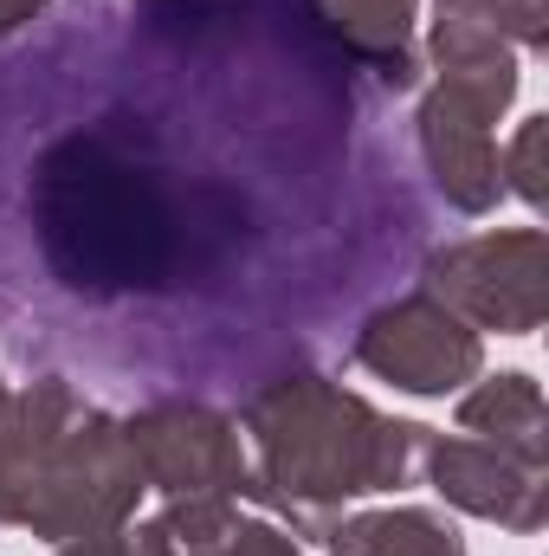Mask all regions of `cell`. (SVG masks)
I'll list each match as a JSON object with an SVG mask.
<instances>
[{
    "label": "cell",
    "instance_id": "cell-14",
    "mask_svg": "<svg viewBox=\"0 0 549 556\" xmlns=\"http://www.w3.org/2000/svg\"><path fill=\"white\" fill-rule=\"evenodd\" d=\"M498 175H505V194H518L524 207H544L549 201V117H524L518 137L498 149Z\"/></svg>",
    "mask_w": 549,
    "mask_h": 556
},
{
    "label": "cell",
    "instance_id": "cell-4",
    "mask_svg": "<svg viewBox=\"0 0 549 556\" xmlns=\"http://www.w3.org/2000/svg\"><path fill=\"white\" fill-rule=\"evenodd\" d=\"M420 291H433L446 311H459L478 337H531L549 317V233L544 227H498L465 233L426 253Z\"/></svg>",
    "mask_w": 549,
    "mask_h": 556
},
{
    "label": "cell",
    "instance_id": "cell-1",
    "mask_svg": "<svg viewBox=\"0 0 549 556\" xmlns=\"http://www.w3.org/2000/svg\"><path fill=\"white\" fill-rule=\"evenodd\" d=\"M142 59L137 98H104L91 117L7 124L33 149L7 181V233L20 240V273L39 278L46 311L117 317L181 304L214 311L266 273V181L284 162L240 168L214 137L188 149V124L155 117L168 65V7L137 0ZM39 311V317H46Z\"/></svg>",
    "mask_w": 549,
    "mask_h": 556
},
{
    "label": "cell",
    "instance_id": "cell-18",
    "mask_svg": "<svg viewBox=\"0 0 549 556\" xmlns=\"http://www.w3.org/2000/svg\"><path fill=\"white\" fill-rule=\"evenodd\" d=\"M39 13H46V0H0V39L20 33V26H33Z\"/></svg>",
    "mask_w": 549,
    "mask_h": 556
},
{
    "label": "cell",
    "instance_id": "cell-3",
    "mask_svg": "<svg viewBox=\"0 0 549 556\" xmlns=\"http://www.w3.org/2000/svg\"><path fill=\"white\" fill-rule=\"evenodd\" d=\"M142 492L124 415L98 408L65 376H39L26 389L0 382V525L72 544L130 525Z\"/></svg>",
    "mask_w": 549,
    "mask_h": 556
},
{
    "label": "cell",
    "instance_id": "cell-8",
    "mask_svg": "<svg viewBox=\"0 0 549 556\" xmlns=\"http://www.w3.org/2000/svg\"><path fill=\"white\" fill-rule=\"evenodd\" d=\"M413 149H420V168L433 181V194L478 220L505 201V175H498V137H491V117L472 111L465 98H452L446 85H433L413 111Z\"/></svg>",
    "mask_w": 549,
    "mask_h": 556
},
{
    "label": "cell",
    "instance_id": "cell-15",
    "mask_svg": "<svg viewBox=\"0 0 549 556\" xmlns=\"http://www.w3.org/2000/svg\"><path fill=\"white\" fill-rule=\"evenodd\" d=\"M478 20H491L518 52H549V0H459Z\"/></svg>",
    "mask_w": 549,
    "mask_h": 556
},
{
    "label": "cell",
    "instance_id": "cell-11",
    "mask_svg": "<svg viewBox=\"0 0 549 556\" xmlns=\"http://www.w3.org/2000/svg\"><path fill=\"white\" fill-rule=\"evenodd\" d=\"M459 433L491 440V446H505L518 459L549 466V402H544V389H537V376H524V369L485 376L459 402Z\"/></svg>",
    "mask_w": 549,
    "mask_h": 556
},
{
    "label": "cell",
    "instance_id": "cell-7",
    "mask_svg": "<svg viewBox=\"0 0 549 556\" xmlns=\"http://www.w3.org/2000/svg\"><path fill=\"white\" fill-rule=\"evenodd\" d=\"M420 472L426 485L465 511V518H485V525H505L518 538L544 531L549 525V466L537 459H518L491 440H472V433H426V453H420Z\"/></svg>",
    "mask_w": 549,
    "mask_h": 556
},
{
    "label": "cell",
    "instance_id": "cell-5",
    "mask_svg": "<svg viewBox=\"0 0 549 556\" xmlns=\"http://www.w3.org/2000/svg\"><path fill=\"white\" fill-rule=\"evenodd\" d=\"M349 363L369 369L375 382L408 389V395H459L485 369V337L459 311H446L433 291L413 285L356 324Z\"/></svg>",
    "mask_w": 549,
    "mask_h": 556
},
{
    "label": "cell",
    "instance_id": "cell-9",
    "mask_svg": "<svg viewBox=\"0 0 549 556\" xmlns=\"http://www.w3.org/2000/svg\"><path fill=\"white\" fill-rule=\"evenodd\" d=\"M420 59L433 65V78L452 91V98H465L472 111H485L491 124L518 104V85H524V52L491 26V20H478L472 7H459V0H433V26H426V46H420Z\"/></svg>",
    "mask_w": 549,
    "mask_h": 556
},
{
    "label": "cell",
    "instance_id": "cell-2",
    "mask_svg": "<svg viewBox=\"0 0 549 556\" xmlns=\"http://www.w3.org/2000/svg\"><path fill=\"white\" fill-rule=\"evenodd\" d=\"M240 433L253 446L240 498L266 505L272 525H284L297 544L304 538L323 544L343 505L413 485L433 427L382 415L375 402H362L330 376L284 369L246 395Z\"/></svg>",
    "mask_w": 549,
    "mask_h": 556
},
{
    "label": "cell",
    "instance_id": "cell-17",
    "mask_svg": "<svg viewBox=\"0 0 549 556\" xmlns=\"http://www.w3.org/2000/svg\"><path fill=\"white\" fill-rule=\"evenodd\" d=\"M59 556H130V531L117 525V531H91V538H72V544H59Z\"/></svg>",
    "mask_w": 549,
    "mask_h": 556
},
{
    "label": "cell",
    "instance_id": "cell-6",
    "mask_svg": "<svg viewBox=\"0 0 549 556\" xmlns=\"http://www.w3.org/2000/svg\"><path fill=\"white\" fill-rule=\"evenodd\" d=\"M130 453L142 466V485L162 498L181 492H233L246 485V433L240 420L201 395H155L137 415H124Z\"/></svg>",
    "mask_w": 549,
    "mask_h": 556
},
{
    "label": "cell",
    "instance_id": "cell-10",
    "mask_svg": "<svg viewBox=\"0 0 549 556\" xmlns=\"http://www.w3.org/2000/svg\"><path fill=\"white\" fill-rule=\"evenodd\" d=\"M310 26L375 85V91H413L426 59H420V39H413V20H420V0H304Z\"/></svg>",
    "mask_w": 549,
    "mask_h": 556
},
{
    "label": "cell",
    "instance_id": "cell-12",
    "mask_svg": "<svg viewBox=\"0 0 549 556\" xmlns=\"http://www.w3.org/2000/svg\"><path fill=\"white\" fill-rule=\"evenodd\" d=\"M330 556H465V538L452 518L426 505H388V511H343L323 531Z\"/></svg>",
    "mask_w": 549,
    "mask_h": 556
},
{
    "label": "cell",
    "instance_id": "cell-16",
    "mask_svg": "<svg viewBox=\"0 0 549 556\" xmlns=\"http://www.w3.org/2000/svg\"><path fill=\"white\" fill-rule=\"evenodd\" d=\"M220 556H304V544H297L284 525L259 518V525H240V531L227 538V551H220Z\"/></svg>",
    "mask_w": 549,
    "mask_h": 556
},
{
    "label": "cell",
    "instance_id": "cell-13",
    "mask_svg": "<svg viewBox=\"0 0 549 556\" xmlns=\"http://www.w3.org/2000/svg\"><path fill=\"white\" fill-rule=\"evenodd\" d=\"M155 525L168 531L175 556H220L227 538L240 531V505L233 492H181L155 511Z\"/></svg>",
    "mask_w": 549,
    "mask_h": 556
}]
</instances>
